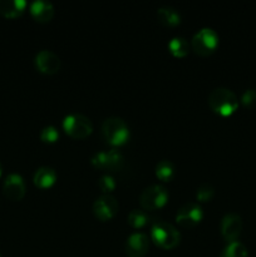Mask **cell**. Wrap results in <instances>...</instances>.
Returning <instances> with one entry per match:
<instances>
[{"label":"cell","mask_w":256,"mask_h":257,"mask_svg":"<svg viewBox=\"0 0 256 257\" xmlns=\"http://www.w3.org/2000/svg\"><path fill=\"white\" fill-rule=\"evenodd\" d=\"M151 240L163 250H172L180 243V232L171 223L157 221L151 230Z\"/></svg>","instance_id":"obj_2"},{"label":"cell","mask_w":256,"mask_h":257,"mask_svg":"<svg viewBox=\"0 0 256 257\" xmlns=\"http://www.w3.org/2000/svg\"><path fill=\"white\" fill-rule=\"evenodd\" d=\"M150 248V238L141 232L132 233L125 242V252L128 257H143Z\"/></svg>","instance_id":"obj_13"},{"label":"cell","mask_w":256,"mask_h":257,"mask_svg":"<svg viewBox=\"0 0 256 257\" xmlns=\"http://www.w3.org/2000/svg\"><path fill=\"white\" fill-rule=\"evenodd\" d=\"M117 200L110 195H102L95 200L93 203V212H94L95 217L100 221H109L112 220L118 212Z\"/></svg>","instance_id":"obj_9"},{"label":"cell","mask_w":256,"mask_h":257,"mask_svg":"<svg viewBox=\"0 0 256 257\" xmlns=\"http://www.w3.org/2000/svg\"><path fill=\"white\" fill-rule=\"evenodd\" d=\"M63 130L68 136L75 140H83L93 132V124L89 118L83 114H69L63 120Z\"/></svg>","instance_id":"obj_5"},{"label":"cell","mask_w":256,"mask_h":257,"mask_svg":"<svg viewBox=\"0 0 256 257\" xmlns=\"http://www.w3.org/2000/svg\"><path fill=\"white\" fill-rule=\"evenodd\" d=\"M247 248L245 247V245L238 241L235 242L227 243L223 251L221 252L220 257H247Z\"/></svg>","instance_id":"obj_20"},{"label":"cell","mask_w":256,"mask_h":257,"mask_svg":"<svg viewBox=\"0 0 256 257\" xmlns=\"http://www.w3.org/2000/svg\"><path fill=\"white\" fill-rule=\"evenodd\" d=\"M208 105L217 114L231 115L238 107V99L232 90L227 88H215L208 95Z\"/></svg>","instance_id":"obj_1"},{"label":"cell","mask_w":256,"mask_h":257,"mask_svg":"<svg viewBox=\"0 0 256 257\" xmlns=\"http://www.w3.org/2000/svg\"><path fill=\"white\" fill-rule=\"evenodd\" d=\"M2 171H3V167H2V163H0V176H2Z\"/></svg>","instance_id":"obj_26"},{"label":"cell","mask_w":256,"mask_h":257,"mask_svg":"<svg viewBox=\"0 0 256 257\" xmlns=\"http://www.w3.org/2000/svg\"><path fill=\"white\" fill-rule=\"evenodd\" d=\"M30 14L38 22L47 23L52 20L54 15V7L47 0H35L30 4Z\"/></svg>","instance_id":"obj_14"},{"label":"cell","mask_w":256,"mask_h":257,"mask_svg":"<svg viewBox=\"0 0 256 257\" xmlns=\"http://www.w3.org/2000/svg\"><path fill=\"white\" fill-rule=\"evenodd\" d=\"M156 176L163 182H170L175 176V166L171 161L162 160L156 166Z\"/></svg>","instance_id":"obj_19"},{"label":"cell","mask_w":256,"mask_h":257,"mask_svg":"<svg viewBox=\"0 0 256 257\" xmlns=\"http://www.w3.org/2000/svg\"><path fill=\"white\" fill-rule=\"evenodd\" d=\"M0 257H2V256H0Z\"/></svg>","instance_id":"obj_27"},{"label":"cell","mask_w":256,"mask_h":257,"mask_svg":"<svg viewBox=\"0 0 256 257\" xmlns=\"http://www.w3.org/2000/svg\"><path fill=\"white\" fill-rule=\"evenodd\" d=\"M157 17L161 24L166 25V27H176L181 22L180 13L172 7L160 8L157 10Z\"/></svg>","instance_id":"obj_17"},{"label":"cell","mask_w":256,"mask_h":257,"mask_svg":"<svg viewBox=\"0 0 256 257\" xmlns=\"http://www.w3.org/2000/svg\"><path fill=\"white\" fill-rule=\"evenodd\" d=\"M35 67L44 74H55L60 69V59L50 50H40L35 57Z\"/></svg>","instance_id":"obj_12"},{"label":"cell","mask_w":256,"mask_h":257,"mask_svg":"<svg viewBox=\"0 0 256 257\" xmlns=\"http://www.w3.org/2000/svg\"><path fill=\"white\" fill-rule=\"evenodd\" d=\"M102 135L112 146H122L130 140V130L122 118L109 117L103 122Z\"/></svg>","instance_id":"obj_3"},{"label":"cell","mask_w":256,"mask_h":257,"mask_svg":"<svg viewBox=\"0 0 256 257\" xmlns=\"http://www.w3.org/2000/svg\"><path fill=\"white\" fill-rule=\"evenodd\" d=\"M34 185L39 188H49L57 181V172L52 167H40L34 173Z\"/></svg>","instance_id":"obj_16"},{"label":"cell","mask_w":256,"mask_h":257,"mask_svg":"<svg viewBox=\"0 0 256 257\" xmlns=\"http://www.w3.org/2000/svg\"><path fill=\"white\" fill-rule=\"evenodd\" d=\"M25 191H27V187H25V182L22 176L13 173L5 178L4 185H3V193L9 201L18 202V201L23 200V197L25 196Z\"/></svg>","instance_id":"obj_11"},{"label":"cell","mask_w":256,"mask_h":257,"mask_svg":"<svg viewBox=\"0 0 256 257\" xmlns=\"http://www.w3.org/2000/svg\"><path fill=\"white\" fill-rule=\"evenodd\" d=\"M59 138V132L55 127L53 125H48V127H44L40 132V140L45 143H55Z\"/></svg>","instance_id":"obj_23"},{"label":"cell","mask_w":256,"mask_h":257,"mask_svg":"<svg viewBox=\"0 0 256 257\" xmlns=\"http://www.w3.org/2000/svg\"><path fill=\"white\" fill-rule=\"evenodd\" d=\"M27 2L24 0H0V14L5 18H18L24 13Z\"/></svg>","instance_id":"obj_15"},{"label":"cell","mask_w":256,"mask_h":257,"mask_svg":"<svg viewBox=\"0 0 256 257\" xmlns=\"http://www.w3.org/2000/svg\"><path fill=\"white\" fill-rule=\"evenodd\" d=\"M190 48L191 45L182 37L172 38L170 40V43H168V50L171 52V54L177 58H182L185 55H187L188 52H190Z\"/></svg>","instance_id":"obj_18"},{"label":"cell","mask_w":256,"mask_h":257,"mask_svg":"<svg viewBox=\"0 0 256 257\" xmlns=\"http://www.w3.org/2000/svg\"><path fill=\"white\" fill-rule=\"evenodd\" d=\"M168 201V192L163 186L152 185L141 193L140 203L143 210L153 211L163 207Z\"/></svg>","instance_id":"obj_6"},{"label":"cell","mask_w":256,"mask_h":257,"mask_svg":"<svg viewBox=\"0 0 256 257\" xmlns=\"http://www.w3.org/2000/svg\"><path fill=\"white\" fill-rule=\"evenodd\" d=\"M128 223L133 228H142L148 223V216L142 210H133L128 215Z\"/></svg>","instance_id":"obj_21"},{"label":"cell","mask_w":256,"mask_h":257,"mask_svg":"<svg viewBox=\"0 0 256 257\" xmlns=\"http://www.w3.org/2000/svg\"><path fill=\"white\" fill-rule=\"evenodd\" d=\"M241 103L246 108L256 107V89H246L241 95Z\"/></svg>","instance_id":"obj_25"},{"label":"cell","mask_w":256,"mask_h":257,"mask_svg":"<svg viewBox=\"0 0 256 257\" xmlns=\"http://www.w3.org/2000/svg\"><path fill=\"white\" fill-rule=\"evenodd\" d=\"M203 217L202 208L198 203H186L180 210L177 211L176 215V221L180 226L185 228H192L196 225L201 222Z\"/></svg>","instance_id":"obj_8"},{"label":"cell","mask_w":256,"mask_h":257,"mask_svg":"<svg viewBox=\"0 0 256 257\" xmlns=\"http://www.w3.org/2000/svg\"><path fill=\"white\" fill-rule=\"evenodd\" d=\"M213 195H215V190H213L212 186L208 185V183H203L197 188L196 198H197L198 202H210Z\"/></svg>","instance_id":"obj_22"},{"label":"cell","mask_w":256,"mask_h":257,"mask_svg":"<svg viewBox=\"0 0 256 257\" xmlns=\"http://www.w3.org/2000/svg\"><path fill=\"white\" fill-rule=\"evenodd\" d=\"M218 45V35L211 28H202L198 30L191 40V47L196 54L207 57L212 54Z\"/></svg>","instance_id":"obj_4"},{"label":"cell","mask_w":256,"mask_h":257,"mask_svg":"<svg viewBox=\"0 0 256 257\" xmlns=\"http://www.w3.org/2000/svg\"><path fill=\"white\" fill-rule=\"evenodd\" d=\"M98 187L104 195H109V192H112L115 188V182L110 175H103L98 181Z\"/></svg>","instance_id":"obj_24"},{"label":"cell","mask_w":256,"mask_h":257,"mask_svg":"<svg viewBox=\"0 0 256 257\" xmlns=\"http://www.w3.org/2000/svg\"><path fill=\"white\" fill-rule=\"evenodd\" d=\"M242 218L236 213H228L221 221V235L227 243L235 242L242 231Z\"/></svg>","instance_id":"obj_10"},{"label":"cell","mask_w":256,"mask_h":257,"mask_svg":"<svg viewBox=\"0 0 256 257\" xmlns=\"http://www.w3.org/2000/svg\"><path fill=\"white\" fill-rule=\"evenodd\" d=\"M92 165L99 170L117 172V171L122 170L123 166H124V157L117 150L102 151V152H98L93 156Z\"/></svg>","instance_id":"obj_7"}]
</instances>
